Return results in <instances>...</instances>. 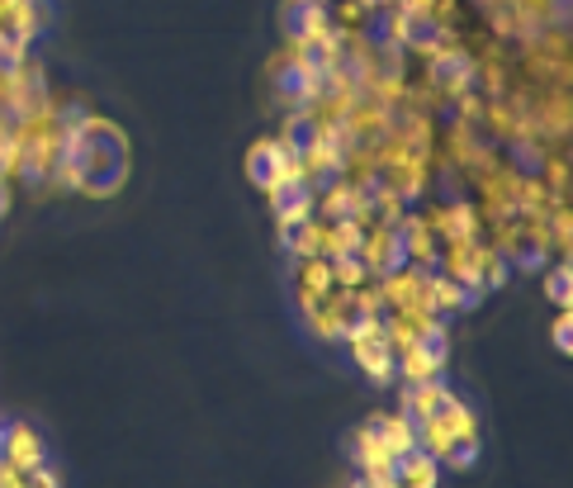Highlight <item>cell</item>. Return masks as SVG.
Returning <instances> with one entry per match:
<instances>
[{
    "label": "cell",
    "instance_id": "obj_2",
    "mask_svg": "<svg viewBox=\"0 0 573 488\" xmlns=\"http://www.w3.org/2000/svg\"><path fill=\"white\" fill-rule=\"evenodd\" d=\"M393 479H399V488H436V460L426 450H408L393 460Z\"/></svg>",
    "mask_w": 573,
    "mask_h": 488
},
{
    "label": "cell",
    "instance_id": "obj_1",
    "mask_svg": "<svg viewBox=\"0 0 573 488\" xmlns=\"http://www.w3.org/2000/svg\"><path fill=\"white\" fill-rule=\"evenodd\" d=\"M0 460H10L20 475H29V469L43 465V441L33 437V427H10L6 441H0Z\"/></svg>",
    "mask_w": 573,
    "mask_h": 488
}]
</instances>
